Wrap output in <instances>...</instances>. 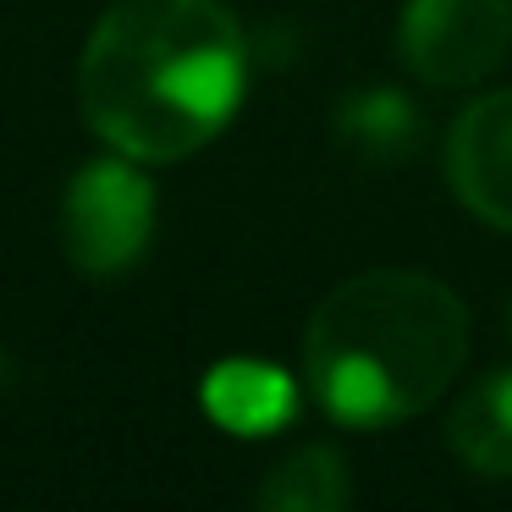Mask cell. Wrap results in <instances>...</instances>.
<instances>
[{
  "label": "cell",
  "instance_id": "cell-1",
  "mask_svg": "<svg viewBox=\"0 0 512 512\" xmlns=\"http://www.w3.org/2000/svg\"><path fill=\"white\" fill-rule=\"evenodd\" d=\"M243 28L221 0H116L78 67L89 127L127 160H182L237 116Z\"/></svg>",
  "mask_w": 512,
  "mask_h": 512
},
{
  "label": "cell",
  "instance_id": "cell-2",
  "mask_svg": "<svg viewBox=\"0 0 512 512\" xmlns=\"http://www.w3.org/2000/svg\"><path fill=\"white\" fill-rule=\"evenodd\" d=\"M468 358V309L419 270H369L309 314L303 369L331 419L386 430L430 408Z\"/></svg>",
  "mask_w": 512,
  "mask_h": 512
},
{
  "label": "cell",
  "instance_id": "cell-3",
  "mask_svg": "<svg viewBox=\"0 0 512 512\" xmlns=\"http://www.w3.org/2000/svg\"><path fill=\"white\" fill-rule=\"evenodd\" d=\"M149 232H155V193L144 171L127 160H94L72 177L61 204V243L67 259L89 276H122L138 265Z\"/></svg>",
  "mask_w": 512,
  "mask_h": 512
},
{
  "label": "cell",
  "instance_id": "cell-4",
  "mask_svg": "<svg viewBox=\"0 0 512 512\" xmlns=\"http://www.w3.org/2000/svg\"><path fill=\"white\" fill-rule=\"evenodd\" d=\"M512 0H408L402 12V61L424 83L463 89L507 61Z\"/></svg>",
  "mask_w": 512,
  "mask_h": 512
},
{
  "label": "cell",
  "instance_id": "cell-5",
  "mask_svg": "<svg viewBox=\"0 0 512 512\" xmlns=\"http://www.w3.org/2000/svg\"><path fill=\"white\" fill-rule=\"evenodd\" d=\"M446 182L468 215L512 232V89L474 100L446 133Z\"/></svg>",
  "mask_w": 512,
  "mask_h": 512
},
{
  "label": "cell",
  "instance_id": "cell-6",
  "mask_svg": "<svg viewBox=\"0 0 512 512\" xmlns=\"http://www.w3.org/2000/svg\"><path fill=\"white\" fill-rule=\"evenodd\" d=\"M292 402H298L292 380L270 364H254V358H226L204 380V408L232 435H270L276 424H287Z\"/></svg>",
  "mask_w": 512,
  "mask_h": 512
},
{
  "label": "cell",
  "instance_id": "cell-7",
  "mask_svg": "<svg viewBox=\"0 0 512 512\" xmlns=\"http://www.w3.org/2000/svg\"><path fill=\"white\" fill-rule=\"evenodd\" d=\"M452 452L463 457L474 474L512 479V369H496L452 413Z\"/></svg>",
  "mask_w": 512,
  "mask_h": 512
},
{
  "label": "cell",
  "instance_id": "cell-8",
  "mask_svg": "<svg viewBox=\"0 0 512 512\" xmlns=\"http://www.w3.org/2000/svg\"><path fill=\"white\" fill-rule=\"evenodd\" d=\"M259 507L265 512H331L347 507V468L331 446H303V452L281 457L270 479L259 485Z\"/></svg>",
  "mask_w": 512,
  "mask_h": 512
},
{
  "label": "cell",
  "instance_id": "cell-9",
  "mask_svg": "<svg viewBox=\"0 0 512 512\" xmlns=\"http://www.w3.org/2000/svg\"><path fill=\"white\" fill-rule=\"evenodd\" d=\"M347 133L364 138L369 149H380V155H397L402 144H391V127H402V133H413L408 122V105L397 100V94H364L358 105H347Z\"/></svg>",
  "mask_w": 512,
  "mask_h": 512
}]
</instances>
